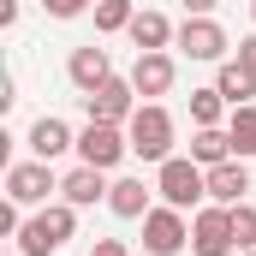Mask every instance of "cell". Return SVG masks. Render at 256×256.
Segmentation results:
<instances>
[{
	"label": "cell",
	"instance_id": "obj_21",
	"mask_svg": "<svg viewBox=\"0 0 256 256\" xmlns=\"http://www.w3.org/2000/svg\"><path fill=\"white\" fill-rule=\"evenodd\" d=\"M220 114H226V96L220 90H191V120L196 126H220Z\"/></svg>",
	"mask_w": 256,
	"mask_h": 256
},
{
	"label": "cell",
	"instance_id": "obj_28",
	"mask_svg": "<svg viewBox=\"0 0 256 256\" xmlns=\"http://www.w3.org/2000/svg\"><path fill=\"white\" fill-rule=\"evenodd\" d=\"M18 24V0H0V30H12Z\"/></svg>",
	"mask_w": 256,
	"mask_h": 256
},
{
	"label": "cell",
	"instance_id": "obj_26",
	"mask_svg": "<svg viewBox=\"0 0 256 256\" xmlns=\"http://www.w3.org/2000/svg\"><path fill=\"white\" fill-rule=\"evenodd\" d=\"M238 66H244V72H256V36H244V42H238Z\"/></svg>",
	"mask_w": 256,
	"mask_h": 256
},
{
	"label": "cell",
	"instance_id": "obj_30",
	"mask_svg": "<svg viewBox=\"0 0 256 256\" xmlns=\"http://www.w3.org/2000/svg\"><path fill=\"white\" fill-rule=\"evenodd\" d=\"M238 256H256V250H238Z\"/></svg>",
	"mask_w": 256,
	"mask_h": 256
},
{
	"label": "cell",
	"instance_id": "obj_18",
	"mask_svg": "<svg viewBox=\"0 0 256 256\" xmlns=\"http://www.w3.org/2000/svg\"><path fill=\"white\" fill-rule=\"evenodd\" d=\"M214 90L226 96V108H250V96H256V72H244L238 60H226V66H220V78H214Z\"/></svg>",
	"mask_w": 256,
	"mask_h": 256
},
{
	"label": "cell",
	"instance_id": "obj_19",
	"mask_svg": "<svg viewBox=\"0 0 256 256\" xmlns=\"http://www.w3.org/2000/svg\"><path fill=\"white\" fill-rule=\"evenodd\" d=\"M226 137H232V155H238V161H250V155H256V102H250V108H232Z\"/></svg>",
	"mask_w": 256,
	"mask_h": 256
},
{
	"label": "cell",
	"instance_id": "obj_31",
	"mask_svg": "<svg viewBox=\"0 0 256 256\" xmlns=\"http://www.w3.org/2000/svg\"><path fill=\"white\" fill-rule=\"evenodd\" d=\"M12 256H24V250H12Z\"/></svg>",
	"mask_w": 256,
	"mask_h": 256
},
{
	"label": "cell",
	"instance_id": "obj_20",
	"mask_svg": "<svg viewBox=\"0 0 256 256\" xmlns=\"http://www.w3.org/2000/svg\"><path fill=\"white\" fill-rule=\"evenodd\" d=\"M131 18H137V6H131V0H96V30H102V36L131 30Z\"/></svg>",
	"mask_w": 256,
	"mask_h": 256
},
{
	"label": "cell",
	"instance_id": "obj_29",
	"mask_svg": "<svg viewBox=\"0 0 256 256\" xmlns=\"http://www.w3.org/2000/svg\"><path fill=\"white\" fill-rule=\"evenodd\" d=\"M250 18H256V0H250Z\"/></svg>",
	"mask_w": 256,
	"mask_h": 256
},
{
	"label": "cell",
	"instance_id": "obj_23",
	"mask_svg": "<svg viewBox=\"0 0 256 256\" xmlns=\"http://www.w3.org/2000/svg\"><path fill=\"white\" fill-rule=\"evenodd\" d=\"M48 6V18H78V12H90L96 0H42Z\"/></svg>",
	"mask_w": 256,
	"mask_h": 256
},
{
	"label": "cell",
	"instance_id": "obj_7",
	"mask_svg": "<svg viewBox=\"0 0 256 256\" xmlns=\"http://www.w3.org/2000/svg\"><path fill=\"white\" fill-rule=\"evenodd\" d=\"M191 250L196 256H232L238 250V238H232V208H196L191 220Z\"/></svg>",
	"mask_w": 256,
	"mask_h": 256
},
{
	"label": "cell",
	"instance_id": "obj_4",
	"mask_svg": "<svg viewBox=\"0 0 256 256\" xmlns=\"http://www.w3.org/2000/svg\"><path fill=\"white\" fill-rule=\"evenodd\" d=\"M185 244H191V220H185V208L161 202V208L143 214V250H149V256H179Z\"/></svg>",
	"mask_w": 256,
	"mask_h": 256
},
{
	"label": "cell",
	"instance_id": "obj_25",
	"mask_svg": "<svg viewBox=\"0 0 256 256\" xmlns=\"http://www.w3.org/2000/svg\"><path fill=\"white\" fill-rule=\"evenodd\" d=\"M90 256H131V250H126V238H96Z\"/></svg>",
	"mask_w": 256,
	"mask_h": 256
},
{
	"label": "cell",
	"instance_id": "obj_22",
	"mask_svg": "<svg viewBox=\"0 0 256 256\" xmlns=\"http://www.w3.org/2000/svg\"><path fill=\"white\" fill-rule=\"evenodd\" d=\"M232 238H238V250H256V208L250 202H232Z\"/></svg>",
	"mask_w": 256,
	"mask_h": 256
},
{
	"label": "cell",
	"instance_id": "obj_14",
	"mask_svg": "<svg viewBox=\"0 0 256 256\" xmlns=\"http://www.w3.org/2000/svg\"><path fill=\"white\" fill-rule=\"evenodd\" d=\"M131 84H137V96H167L173 90V54H137V66H131Z\"/></svg>",
	"mask_w": 256,
	"mask_h": 256
},
{
	"label": "cell",
	"instance_id": "obj_2",
	"mask_svg": "<svg viewBox=\"0 0 256 256\" xmlns=\"http://www.w3.org/2000/svg\"><path fill=\"white\" fill-rule=\"evenodd\" d=\"M155 196L173 202V208H196L208 196V167H196L191 155H167L161 173H155Z\"/></svg>",
	"mask_w": 256,
	"mask_h": 256
},
{
	"label": "cell",
	"instance_id": "obj_1",
	"mask_svg": "<svg viewBox=\"0 0 256 256\" xmlns=\"http://www.w3.org/2000/svg\"><path fill=\"white\" fill-rule=\"evenodd\" d=\"M72 232H78V208L72 202H48V208H36L18 226V250L24 256H54V250H66Z\"/></svg>",
	"mask_w": 256,
	"mask_h": 256
},
{
	"label": "cell",
	"instance_id": "obj_17",
	"mask_svg": "<svg viewBox=\"0 0 256 256\" xmlns=\"http://www.w3.org/2000/svg\"><path fill=\"white\" fill-rule=\"evenodd\" d=\"M191 161H196V167H220V161H232V137H226L220 126H196Z\"/></svg>",
	"mask_w": 256,
	"mask_h": 256
},
{
	"label": "cell",
	"instance_id": "obj_9",
	"mask_svg": "<svg viewBox=\"0 0 256 256\" xmlns=\"http://www.w3.org/2000/svg\"><path fill=\"white\" fill-rule=\"evenodd\" d=\"M173 42H179L191 60H226V48H232V42H226V30H220L214 18H185Z\"/></svg>",
	"mask_w": 256,
	"mask_h": 256
},
{
	"label": "cell",
	"instance_id": "obj_15",
	"mask_svg": "<svg viewBox=\"0 0 256 256\" xmlns=\"http://www.w3.org/2000/svg\"><path fill=\"white\" fill-rule=\"evenodd\" d=\"M179 30L167 24V12H155V6H143L137 18H131V42H137V54H155V48H167Z\"/></svg>",
	"mask_w": 256,
	"mask_h": 256
},
{
	"label": "cell",
	"instance_id": "obj_3",
	"mask_svg": "<svg viewBox=\"0 0 256 256\" xmlns=\"http://www.w3.org/2000/svg\"><path fill=\"white\" fill-rule=\"evenodd\" d=\"M126 137H131V155H143V161L161 167V161L173 155V114H167L161 102H143V108L131 114Z\"/></svg>",
	"mask_w": 256,
	"mask_h": 256
},
{
	"label": "cell",
	"instance_id": "obj_5",
	"mask_svg": "<svg viewBox=\"0 0 256 256\" xmlns=\"http://www.w3.org/2000/svg\"><path fill=\"white\" fill-rule=\"evenodd\" d=\"M84 108H90V120H102V126H131V114H137L143 102H137V84H131V78H108L102 90L84 96Z\"/></svg>",
	"mask_w": 256,
	"mask_h": 256
},
{
	"label": "cell",
	"instance_id": "obj_10",
	"mask_svg": "<svg viewBox=\"0 0 256 256\" xmlns=\"http://www.w3.org/2000/svg\"><path fill=\"white\" fill-rule=\"evenodd\" d=\"M66 78L90 96V90H102L108 78H114V66H108V48H96V42H84V48H72V60H66Z\"/></svg>",
	"mask_w": 256,
	"mask_h": 256
},
{
	"label": "cell",
	"instance_id": "obj_12",
	"mask_svg": "<svg viewBox=\"0 0 256 256\" xmlns=\"http://www.w3.org/2000/svg\"><path fill=\"white\" fill-rule=\"evenodd\" d=\"M66 149H78L72 126H66V120H54V114H42V120L30 126V155H36V161H60Z\"/></svg>",
	"mask_w": 256,
	"mask_h": 256
},
{
	"label": "cell",
	"instance_id": "obj_8",
	"mask_svg": "<svg viewBox=\"0 0 256 256\" xmlns=\"http://www.w3.org/2000/svg\"><path fill=\"white\" fill-rule=\"evenodd\" d=\"M48 191H60L54 173H48V161H12V167H6V196H12L18 208L48 202Z\"/></svg>",
	"mask_w": 256,
	"mask_h": 256
},
{
	"label": "cell",
	"instance_id": "obj_13",
	"mask_svg": "<svg viewBox=\"0 0 256 256\" xmlns=\"http://www.w3.org/2000/svg\"><path fill=\"white\" fill-rule=\"evenodd\" d=\"M208 196L220 202V208H232V202H244L250 196V173H244V161L232 155V161H220V167H208Z\"/></svg>",
	"mask_w": 256,
	"mask_h": 256
},
{
	"label": "cell",
	"instance_id": "obj_11",
	"mask_svg": "<svg viewBox=\"0 0 256 256\" xmlns=\"http://www.w3.org/2000/svg\"><path fill=\"white\" fill-rule=\"evenodd\" d=\"M108 191H114V185H108V173H102V167H90V161H78V167L60 179V196L72 202V208H90V202H102Z\"/></svg>",
	"mask_w": 256,
	"mask_h": 256
},
{
	"label": "cell",
	"instance_id": "obj_27",
	"mask_svg": "<svg viewBox=\"0 0 256 256\" xmlns=\"http://www.w3.org/2000/svg\"><path fill=\"white\" fill-rule=\"evenodd\" d=\"M214 6H220V0H185V18H208Z\"/></svg>",
	"mask_w": 256,
	"mask_h": 256
},
{
	"label": "cell",
	"instance_id": "obj_24",
	"mask_svg": "<svg viewBox=\"0 0 256 256\" xmlns=\"http://www.w3.org/2000/svg\"><path fill=\"white\" fill-rule=\"evenodd\" d=\"M18 226H24V220H18V202L6 196V202H0V238H18Z\"/></svg>",
	"mask_w": 256,
	"mask_h": 256
},
{
	"label": "cell",
	"instance_id": "obj_6",
	"mask_svg": "<svg viewBox=\"0 0 256 256\" xmlns=\"http://www.w3.org/2000/svg\"><path fill=\"white\" fill-rule=\"evenodd\" d=\"M126 155H131V137H126L120 126L90 120V126L78 131V161H90V167H102V173H108V167H120Z\"/></svg>",
	"mask_w": 256,
	"mask_h": 256
},
{
	"label": "cell",
	"instance_id": "obj_16",
	"mask_svg": "<svg viewBox=\"0 0 256 256\" xmlns=\"http://www.w3.org/2000/svg\"><path fill=\"white\" fill-rule=\"evenodd\" d=\"M149 191H155V185H143V179H114L108 208H114L120 220H143V214H149Z\"/></svg>",
	"mask_w": 256,
	"mask_h": 256
}]
</instances>
